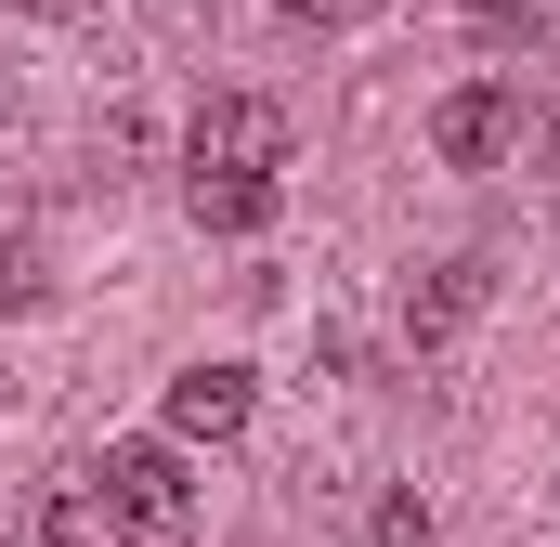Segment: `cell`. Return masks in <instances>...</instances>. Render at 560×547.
<instances>
[{"label": "cell", "mask_w": 560, "mask_h": 547, "mask_svg": "<svg viewBox=\"0 0 560 547\" xmlns=\"http://www.w3.org/2000/svg\"><path fill=\"white\" fill-rule=\"evenodd\" d=\"M248 405H261L248 365H183V379H170V443H235Z\"/></svg>", "instance_id": "cell-3"}, {"label": "cell", "mask_w": 560, "mask_h": 547, "mask_svg": "<svg viewBox=\"0 0 560 547\" xmlns=\"http://www.w3.org/2000/svg\"><path fill=\"white\" fill-rule=\"evenodd\" d=\"M26 13H92V0H26Z\"/></svg>", "instance_id": "cell-10"}, {"label": "cell", "mask_w": 560, "mask_h": 547, "mask_svg": "<svg viewBox=\"0 0 560 547\" xmlns=\"http://www.w3.org/2000/svg\"><path fill=\"white\" fill-rule=\"evenodd\" d=\"M105 482L131 496V522H183V509H196V482H183V443H118V456H105Z\"/></svg>", "instance_id": "cell-5"}, {"label": "cell", "mask_w": 560, "mask_h": 547, "mask_svg": "<svg viewBox=\"0 0 560 547\" xmlns=\"http://www.w3.org/2000/svg\"><path fill=\"white\" fill-rule=\"evenodd\" d=\"M196 170H287V105L222 92V105L196 118Z\"/></svg>", "instance_id": "cell-2"}, {"label": "cell", "mask_w": 560, "mask_h": 547, "mask_svg": "<svg viewBox=\"0 0 560 547\" xmlns=\"http://www.w3.org/2000/svg\"><path fill=\"white\" fill-rule=\"evenodd\" d=\"M365 547H443V522H430L418 496H378V522H365Z\"/></svg>", "instance_id": "cell-8"}, {"label": "cell", "mask_w": 560, "mask_h": 547, "mask_svg": "<svg viewBox=\"0 0 560 547\" xmlns=\"http://www.w3.org/2000/svg\"><path fill=\"white\" fill-rule=\"evenodd\" d=\"M39 535H52V547H131V496H118L105 469H79V482L39 496Z\"/></svg>", "instance_id": "cell-4"}, {"label": "cell", "mask_w": 560, "mask_h": 547, "mask_svg": "<svg viewBox=\"0 0 560 547\" xmlns=\"http://www.w3.org/2000/svg\"><path fill=\"white\" fill-rule=\"evenodd\" d=\"M482 313V261H443L430 287H405V339H456Z\"/></svg>", "instance_id": "cell-7"}, {"label": "cell", "mask_w": 560, "mask_h": 547, "mask_svg": "<svg viewBox=\"0 0 560 547\" xmlns=\"http://www.w3.org/2000/svg\"><path fill=\"white\" fill-rule=\"evenodd\" d=\"M430 143H443L456 170H495V156H522V92H495V79L443 92V105H430Z\"/></svg>", "instance_id": "cell-1"}, {"label": "cell", "mask_w": 560, "mask_h": 547, "mask_svg": "<svg viewBox=\"0 0 560 547\" xmlns=\"http://www.w3.org/2000/svg\"><path fill=\"white\" fill-rule=\"evenodd\" d=\"M287 13H300V26H339V13H365V0H287Z\"/></svg>", "instance_id": "cell-9"}, {"label": "cell", "mask_w": 560, "mask_h": 547, "mask_svg": "<svg viewBox=\"0 0 560 547\" xmlns=\"http://www.w3.org/2000/svg\"><path fill=\"white\" fill-rule=\"evenodd\" d=\"M183 209H196L209 235H261V222H275V170H196Z\"/></svg>", "instance_id": "cell-6"}]
</instances>
